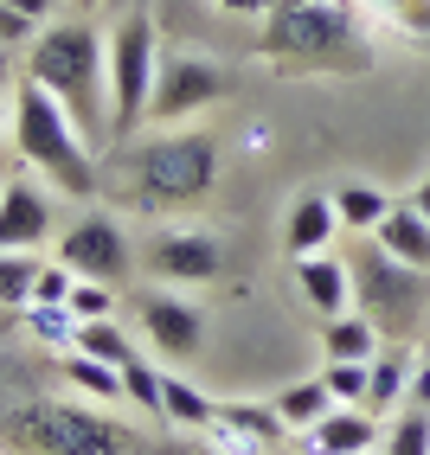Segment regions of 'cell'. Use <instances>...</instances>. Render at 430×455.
<instances>
[{"instance_id":"cell-1","label":"cell","mask_w":430,"mask_h":455,"mask_svg":"<svg viewBox=\"0 0 430 455\" xmlns=\"http://www.w3.org/2000/svg\"><path fill=\"white\" fill-rule=\"evenodd\" d=\"M257 58L270 71H373V39L360 33L347 0H276L257 20Z\"/></svg>"},{"instance_id":"cell-2","label":"cell","mask_w":430,"mask_h":455,"mask_svg":"<svg viewBox=\"0 0 430 455\" xmlns=\"http://www.w3.org/2000/svg\"><path fill=\"white\" fill-rule=\"evenodd\" d=\"M26 77L39 90H52L58 103L71 109V123L103 141L110 135V45L97 39V26L84 20H52L45 33L26 45Z\"/></svg>"},{"instance_id":"cell-3","label":"cell","mask_w":430,"mask_h":455,"mask_svg":"<svg viewBox=\"0 0 430 455\" xmlns=\"http://www.w3.org/2000/svg\"><path fill=\"white\" fill-rule=\"evenodd\" d=\"M116 173H122V193L142 212H174L219 187V141L199 129H167V135L129 141Z\"/></svg>"},{"instance_id":"cell-4","label":"cell","mask_w":430,"mask_h":455,"mask_svg":"<svg viewBox=\"0 0 430 455\" xmlns=\"http://www.w3.org/2000/svg\"><path fill=\"white\" fill-rule=\"evenodd\" d=\"M13 148L20 161L45 173V187L71 193V199H90L97 193V155H90V135L71 123V109L39 90L33 77L13 84Z\"/></svg>"},{"instance_id":"cell-5","label":"cell","mask_w":430,"mask_h":455,"mask_svg":"<svg viewBox=\"0 0 430 455\" xmlns=\"http://www.w3.org/2000/svg\"><path fill=\"white\" fill-rule=\"evenodd\" d=\"M7 443L26 455H135V436L90 398H33L7 417Z\"/></svg>"},{"instance_id":"cell-6","label":"cell","mask_w":430,"mask_h":455,"mask_svg":"<svg viewBox=\"0 0 430 455\" xmlns=\"http://www.w3.org/2000/svg\"><path fill=\"white\" fill-rule=\"evenodd\" d=\"M110 135L129 141L148 123V103H155V77H161V33L148 13H122L110 26Z\"/></svg>"},{"instance_id":"cell-7","label":"cell","mask_w":430,"mask_h":455,"mask_svg":"<svg viewBox=\"0 0 430 455\" xmlns=\"http://www.w3.org/2000/svg\"><path fill=\"white\" fill-rule=\"evenodd\" d=\"M347 269H353V308L373 321L379 333H405L418 321V308H424V269L398 263L379 237H373V244H360Z\"/></svg>"},{"instance_id":"cell-8","label":"cell","mask_w":430,"mask_h":455,"mask_svg":"<svg viewBox=\"0 0 430 455\" xmlns=\"http://www.w3.org/2000/svg\"><path fill=\"white\" fill-rule=\"evenodd\" d=\"M58 263H71L77 283H110V289H122L129 269H135L129 237H122V225L103 219V212H90V219H77L65 237H58Z\"/></svg>"},{"instance_id":"cell-9","label":"cell","mask_w":430,"mask_h":455,"mask_svg":"<svg viewBox=\"0 0 430 455\" xmlns=\"http://www.w3.org/2000/svg\"><path fill=\"white\" fill-rule=\"evenodd\" d=\"M219 97H225V71L212 65V58L161 52V77H155V103H148V116H155V123H187L193 109L219 103Z\"/></svg>"},{"instance_id":"cell-10","label":"cell","mask_w":430,"mask_h":455,"mask_svg":"<svg viewBox=\"0 0 430 455\" xmlns=\"http://www.w3.org/2000/svg\"><path fill=\"white\" fill-rule=\"evenodd\" d=\"M148 269H155L161 283H174V289H206V283L225 276V251H219L212 231L180 225V231H161L155 244H148Z\"/></svg>"},{"instance_id":"cell-11","label":"cell","mask_w":430,"mask_h":455,"mask_svg":"<svg viewBox=\"0 0 430 455\" xmlns=\"http://www.w3.org/2000/svg\"><path fill=\"white\" fill-rule=\"evenodd\" d=\"M135 315H142L148 340H155L167 359H193L206 347V308L187 301V295H174V289H148Z\"/></svg>"},{"instance_id":"cell-12","label":"cell","mask_w":430,"mask_h":455,"mask_svg":"<svg viewBox=\"0 0 430 455\" xmlns=\"http://www.w3.org/2000/svg\"><path fill=\"white\" fill-rule=\"evenodd\" d=\"M52 219H58V205L39 180L20 173L0 187V251H39L52 237Z\"/></svg>"},{"instance_id":"cell-13","label":"cell","mask_w":430,"mask_h":455,"mask_svg":"<svg viewBox=\"0 0 430 455\" xmlns=\"http://www.w3.org/2000/svg\"><path fill=\"white\" fill-rule=\"evenodd\" d=\"M309 436L315 455H379V436H385V423L366 411V404H334L315 430H302Z\"/></svg>"},{"instance_id":"cell-14","label":"cell","mask_w":430,"mask_h":455,"mask_svg":"<svg viewBox=\"0 0 430 455\" xmlns=\"http://www.w3.org/2000/svg\"><path fill=\"white\" fill-rule=\"evenodd\" d=\"M296 295H302V308H315L321 321L334 315H347V301H353V269L341 257H296Z\"/></svg>"},{"instance_id":"cell-15","label":"cell","mask_w":430,"mask_h":455,"mask_svg":"<svg viewBox=\"0 0 430 455\" xmlns=\"http://www.w3.org/2000/svg\"><path fill=\"white\" fill-rule=\"evenodd\" d=\"M341 231V212H334V193H302L289 199V219H283V251L289 257H321Z\"/></svg>"},{"instance_id":"cell-16","label":"cell","mask_w":430,"mask_h":455,"mask_svg":"<svg viewBox=\"0 0 430 455\" xmlns=\"http://www.w3.org/2000/svg\"><path fill=\"white\" fill-rule=\"evenodd\" d=\"M373 237H379L398 263H411V269H424V276H430V219H424L411 199H392V212L379 219Z\"/></svg>"},{"instance_id":"cell-17","label":"cell","mask_w":430,"mask_h":455,"mask_svg":"<svg viewBox=\"0 0 430 455\" xmlns=\"http://www.w3.org/2000/svg\"><path fill=\"white\" fill-rule=\"evenodd\" d=\"M212 430H219V436H231L238 449H270L276 436L289 430V423L276 417V404H244V398H231V404H219Z\"/></svg>"},{"instance_id":"cell-18","label":"cell","mask_w":430,"mask_h":455,"mask_svg":"<svg viewBox=\"0 0 430 455\" xmlns=\"http://www.w3.org/2000/svg\"><path fill=\"white\" fill-rule=\"evenodd\" d=\"M58 372H65V385L77 391V398H90V404H122V366H103V359H90V353L65 347Z\"/></svg>"},{"instance_id":"cell-19","label":"cell","mask_w":430,"mask_h":455,"mask_svg":"<svg viewBox=\"0 0 430 455\" xmlns=\"http://www.w3.org/2000/svg\"><path fill=\"white\" fill-rule=\"evenodd\" d=\"M379 340H385V333L366 321L360 308L321 321V353H328V359H379Z\"/></svg>"},{"instance_id":"cell-20","label":"cell","mask_w":430,"mask_h":455,"mask_svg":"<svg viewBox=\"0 0 430 455\" xmlns=\"http://www.w3.org/2000/svg\"><path fill=\"white\" fill-rule=\"evenodd\" d=\"M328 411H334V391H328L321 379H296V385L276 391V417H283L289 430H315Z\"/></svg>"},{"instance_id":"cell-21","label":"cell","mask_w":430,"mask_h":455,"mask_svg":"<svg viewBox=\"0 0 430 455\" xmlns=\"http://www.w3.org/2000/svg\"><path fill=\"white\" fill-rule=\"evenodd\" d=\"M405 391H411V359L405 353L373 359V372H366V411H373V417L405 411Z\"/></svg>"},{"instance_id":"cell-22","label":"cell","mask_w":430,"mask_h":455,"mask_svg":"<svg viewBox=\"0 0 430 455\" xmlns=\"http://www.w3.org/2000/svg\"><path fill=\"white\" fill-rule=\"evenodd\" d=\"M161 417L180 423V430H212V417H219V398H206V391L187 385V379H167V385H161Z\"/></svg>"},{"instance_id":"cell-23","label":"cell","mask_w":430,"mask_h":455,"mask_svg":"<svg viewBox=\"0 0 430 455\" xmlns=\"http://www.w3.org/2000/svg\"><path fill=\"white\" fill-rule=\"evenodd\" d=\"M334 212H341L347 231H366V237H373L379 219L392 212V199H385L379 187H366V180H347V187H334Z\"/></svg>"},{"instance_id":"cell-24","label":"cell","mask_w":430,"mask_h":455,"mask_svg":"<svg viewBox=\"0 0 430 455\" xmlns=\"http://www.w3.org/2000/svg\"><path fill=\"white\" fill-rule=\"evenodd\" d=\"M71 347L90 353V359H103V366H129V359H142L135 340L116 327V315H110V321H77V340H71Z\"/></svg>"},{"instance_id":"cell-25","label":"cell","mask_w":430,"mask_h":455,"mask_svg":"<svg viewBox=\"0 0 430 455\" xmlns=\"http://www.w3.org/2000/svg\"><path fill=\"white\" fill-rule=\"evenodd\" d=\"M379 455H430V411H418V404L398 411L379 436Z\"/></svg>"},{"instance_id":"cell-26","label":"cell","mask_w":430,"mask_h":455,"mask_svg":"<svg viewBox=\"0 0 430 455\" xmlns=\"http://www.w3.org/2000/svg\"><path fill=\"white\" fill-rule=\"evenodd\" d=\"M33 283H39V257L0 251V308H26V301H33Z\"/></svg>"},{"instance_id":"cell-27","label":"cell","mask_w":430,"mask_h":455,"mask_svg":"<svg viewBox=\"0 0 430 455\" xmlns=\"http://www.w3.org/2000/svg\"><path fill=\"white\" fill-rule=\"evenodd\" d=\"M366 372H373V359H328L321 385L334 391V404H366Z\"/></svg>"},{"instance_id":"cell-28","label":"cell","mask_w":430,"mask_h":455,"mask_svg":"<svg viewBox=\"0 0 430 455\" xmlns=\"http://www.w3.org/2000/svg\"><path fill=\"white\" fill-rule=\"evenodd\" d=\"M161 372L148 366V359H129V366H122V404H135V411H155L161 417Z\"/></svg>"},{"instance_id":"cell-29","label":"cell","mask_w":430,"mask_h":455,"mask_svg":"<svg viewBox=\"0 0 430 455\" xmlns=\"http://www.w3.org/2000/svg\"><path fill=\"white\" fill-rule=\"evenodd\" d=\"M71 289H77V276H71V263H39V283H33V301L26 308H65L71 301Z\"/></svg>"},{"instance_id":"cell-30","label":"cell","mask_w":430,"mask_h":455,"mask_svg":"<svg viewBox=\"0 0 430 455\" xmlns=\"http://www.w3.org/2000/svg\"><path fill=\"white\" fill-rule=\"evenodd\" d=\"M26 327H33V340H52V347H71L77 340V315L71 308H20Z\"/></svg>"},{"instance_id":"cell-31","label":"cell","mask_w":430,"mask_h":455,"mask_svg":"<svg viewBox=\"0 0 430 455\" xmlns=\"http://www.w3.org/2000/svg\"><path fill=\"white\" fill-rule=\"evenodd\" d=\"M65 308H71L77 321H110V315H116V289H110V283H77Z\"/></svg>"},{"instance_id":"cell-32","label":"cell","mask_w":430,"mask_h":455,"mask_svg":"<svg viewBox=\"0 0 430 455\" xmlns=\"http://www.w3.org/2000/svg\"><path fill=\"white\" fill-rule=\"evenodd\" d=\"M45 33V26L39 20H26L20 7H7V0H0V45H7V52H26V45H33Z\"/></svg>"},{"instance_id":"cell-33","label":"cell","mask_w":430,"mask_h":455,"mask_svg":"<svg viewBox=\"0 0 430 455\" xmlns=\"http://www.w3.org/2000/svg\"><path fill=\"white\" fill-rule=\"evenodd\" d=\"M366 7H379V13H392L405 33H418V39H430V0H366Z\"/></svg>"},{"instance_id":"cell-34","label":"cell","mask_w":430,"mask_h":455,"mask_svg":"<svg viewBox=\"0 0 430 455\" xmlns=\"http://www.w3.org/2000/svg\"><path fill=\"white\" fill-rule=\"evenodd\" d=\"M276 7V0H219V13H231V20H264Z\"/></svg>"},{"instance_id":"cell-35","label":"cell","mask_w":430,"mask_h":455,"mask_svg":"<svg viewBox=\"0 0 430 455\" xmlns=\"http://www.w3.org/2000/svg\"><path fill=\"white\" fill-rule=\"evenodd\" d=\"M26 77V65H20V52H7V45H0V97H7V90Z\"/></svg>"},{"instance_id":"cell-36","label":"cell","mask_w":430,"mask_h":455,"mask_svg":"<svg viewBox=\"0 0 430 455\" xmlns=\"http://www.w3.org/2000/svg\"><path fill=\"white\" fill-rule=\"evenodd\" d=\"M7 7H20L26 20H39V26H52V13H58V0H7Z\"/></svg>"},{"instance_id":"cell-37","label":"cell","mask_w":430,"mask_h":455,"mask_svg":"<svg viewBox=\"0 0 430 455\" xmlns=\"http://www.w3.org/2000/svg\"><path fill=\"white\" fill-rule=\"evenodd\" d=\"M405 398H411L418 411H430V366H418V372H411V391H405Z\"/></svg>"},{"instance_id":"cell-38","label":"cell","mask_w":430,"mask_h":455,"mask_svg":"<svg viewBox=\"0 0 430 455\" xmlns=\"http://www.w3.org/2000/svg\"><path fill=\"white\" fill-rule=\"evenodd\" d=\"M411 205H418V212H424V219H430V173L418 180V193H411Z\"/></svg>"},{"instance_id":"cell-39","label":"cell","mask_w":430,"mask_h":455,"mask_svg":"<svg viewBox=\"0 0 430 455\" xmlns=\"http://www.w3.org/2000/svg\"><path fill=\"white\" fill-rule=\"evenodd\" d=\"M13 129V97H0V135Z\"/></svg>"}]
</instances>
